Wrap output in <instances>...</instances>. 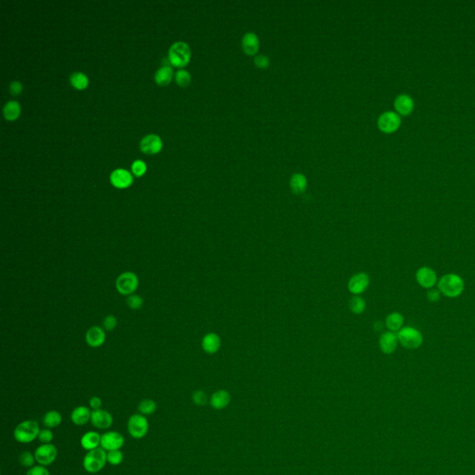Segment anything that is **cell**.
<instances>
[{
  "label": "cell",
  "instance_id": "cell-45",
  "mask_svg": "<svg viewBox=\"0 0 475 475\" xmlns=\"http://www.w3.org/2000/svg\"><path fill=\"white\" fill-rule=\"evenodd\" d=\"M382 328H383V325H382V323L381 322V321H379V322H375V324H374V330H375V331H382Z\"/></svg>",
  "mask_w": 475,
  "mask_h": 475
},
{
  "label": "cell",
  "instance_id": "cell-19",
  "mask_svg": "<svg viewBox=\"0 0 475 475\" xmlns=\"http://www.w3.org/2000/svg\"><path fill=\"white\" fill-rule=\"evenodd\" d=\"M72 424L77 426H83L91 420V411L87 407L80 406L75 407L71 414Z\"/></svg>",
  "mask_w": 475,
  "mask_h": 475
},
{
  "label": "cell",
  "instance_id": "cell-11",
  "mask_svg": "<svg viewBox=\"0 0 475 475\" xmlns=\"http://www.w3.org/2000/svg\"><path fill=\"white\" fill-rule=\"evenodd\" d=\"M124 444V436L117 432H107L102 435L101 445L104 450H120Z\"/></svg>",
  "mask_w": 475,
  "mask_h": 475
},
{
  "label": "cell",
  "instance_id": "cell-17",
  "mask_svg": "<svg viewBox=\"0 0 475 475\" xmlns=\"http://www.w3.org/2000/svg\"><path fill=\"white\" fill-rule=\"evenodd\" d=\"M105 338H106V334L103 329L97 326L90 328L86 331L85 334L86 343L91 347L102 346L105 341Z\"/></svg>",
  "mask_w": 475,
  "mask_h": 475
},
{
  "label": "cell",
  "instance_id": "cell-26",
  "mask_svg": "<svg viewBox=\"0 0 475 475\" xmlns=\"http://www.w3.org/2000/svg\"><path fill=\"white\" fill-rule=\"evenodd\" d=\"M62 417L60 412L56 410H51L45 414L43 418V424L48 429H53L62 424Z\"/></svg>",
  "mask_w": 475,
  "mask_h": 475
},
{
  "label": "cell",
  "instance_id": "cell-42",
  "mask_svg": "<svg viewBox=\"0 0 475 475\" xmlns=\"http://www.w3.org/2000/svg\"><path fill=\"white\" fill-rule=\"evenodd\" d=\"M192 400L198 406H204L207 402L206 394L203 391H196L192 395Z\"/></svg>",
  "mask_w": 475,
  "mask_h": 475
},
{
  "label": "cell",
  "instance_id": "cell-27",
  "mask_svg": "<svg viewBox=\"0 0 475 475\" xmlns=\"http://www.w3.org/2000/svg\"><path fill=\"white\" fill-rule=\"evenodd\" d=\"M173 75V71L171 67L164 66L161 67L157 72H155L154 79L156 83L161 85H166L171 81Z\"/></svg>",
  "mask_w": 475,
  "mask_h": 475
},
{
  "label": "cell",
  "instance_id": "cell-15",
  "mask_svg": "<svg viewBox=\"0 0 475 475\" xmlns=\"http://www.w3.org/2000/svg\"><path fill=\"white\" fill-rule=\"evenodd\" d=\"M260 41L258 36L252 32L246 33L241 39V48L246 55H255L259 51Z\"/></svg>",
  "mask_w": 475,
  "mask_h": 475
},
{
  "label": "cell",
  "instance_id": "cell-35",
  "mask_svg": "<svg viewBox=\"0 0 475 475\" xmlns=\"http://www.w3.org/2000/svg\"><path fill=\"white\" fill-rule=\"evenodd\" d=\"M126 304L131 309H139L143 305V299L136 294H131L126 300Z\"/></svg>",
  "mask_w": 475,
  "mask_h": 475
},
{
  "label": "cell",
  "instance_id": "cell-1",
  "mask_svg": "<svg viewBox=\"0 0 475 475\" xmlns=\"http://www.w3.org/2000/svg\"><path fill=\"white\" fill-rule=\"evenodd\" d=\"M437 289L440 290L441 294L447 298H458L459 297L465 289V282L463 279L455 273H448L442 276L438 279Z\"/></svg>",
  "mask_w": 475,
  "mask_h": 475
},
{
  "label": "cell",
  "instance_id": "cell-22",
  "mask_svg": "<svg viewBox=\"0 0 475 475\" xmlns=\"http://www.w3.org/2000/svg\"><path fill=\"white\" fill-rule=\"evenodd\" d=\"M102 435L97 432H88L84 434L81 438V445L85 450L90 451L98 448L101 445Z\"/></svg>",
  "mask_w": 475,
  "mask_h": 475
},
{
  "label": "cell",
  "instance_id": "cell-13",
  "mask_svg": "<svg viewBox=\"0 0 475 475\" xmlns=\"http://www.w3.org/2000/svg\"><path fill=\"white\" fill-rule=\"evenodd\" d=\"M398 343L399 341L397 338V334L390 331L383 332L379 340V346L382 353L385 355H391L392 353H394L397 349Z\"/></svg>",
  "mask_w": 475,
  "mask_h": 475
},
{
  "label": "cell",
  "instance_id": "cell-28",
  "mask_svg": "<svg viewBox=\"0 0 475 475\" xmlns=\"http://www.w3.org/2000/svg\"><path fill=\"white\" fill-rule=\"evenodd\" d=\"M21 112V107L17 102H9L4 106L3 114L7 120H15Z\"/></svg>",
  "mask_w": 475,
  "mask_h": 475
},
{
  "label": "cell",
  "instance_id": "cell-40",
  "mask_svg": "<svg viewBox=\"0 0 475 475\" xmlns=\"http://www.w3.org/2000/svg\"><path fill=\"white\" fill-rule=\"evenodd\" d=\"M26 475H51L49 470L45 468V466H34L28 470Z\"/></svg>",
  "mask_w": 475,
  "mask_h": 475
},
{
  "label": "cell",
  "instance_id": "cell-10",
  "mask_svg": "<svg viewBox=\"0 0 475 475\" xmlns=\"http://www.w3.org/2000/svg\"><path fill=\"white\" fill-rule=\"evenodd\" d=\"M400 117L392 112L382 114L378 119V126L384 133L394 132L400 125Z\"/></svg>",
  "mask_w": 475,
  "mask_h": 475
},
{
  "label": "cell",
  "instance_id": "cell-3",
  "mask_svg": "<svg viewBox=\"0 0 475 475\" xmlns=\"http://www.w3.org/2000/svg\"><path fill=\"white\" fill-rule=\"evenodd\" d=\"M40 433L39 426L34 421H24L17 425L14 430V438L21 444H29L38 438Z\"/></svg>",
  "mask_w": 475,
  "mask_h": 475
},
{
  "label": "cell",
  "instance_id": "cell-6",
  "mask_svg": "<svg viewBox=\"0 0 475 475\" xmlns=\"http://www.w3.org/2000/svg\"><path fill=\"white\" fill-rule=\"evenodd\" d=\"M116 289L122 295H131L138 287V278L137 276L130 271L122 273L115 282Z\"/></svg>",
  "mask_w": 475,
  "mask_h": 475
},
{
  "label": "cell",
  "instance_id": "cell-2",
  "mask_svg": "<svg viewBox=\"0 0 475 475\" xmlns=\"http://www.w3.org/2000/svg\"><path fill=\"white\" fill-rule=\"evenodd\" d=\"M399 343L406 349L414 350L420 348L424 343V334L413 327H403L397 332Z\"/></svg>",
  "mask_w": 475,
  "mask_h": 475
},
{
  "label": "cell",
  "instance_id": "cell-25",
  "mask_svg": "<svg viewBox=\"0 0 475 475\" xmlns=\"http://www.w3.org/2000/svg\"><path fill=\"white\" fill-rule=\"evenodd\" d=\"M230 401V395L225 390H219L211 397V405L216 409L224 408Z\"/></svg>",
  "mask_w": 475,
  "mask_h": 475
},
{
  "label": "cell",
  "instance_id": "cell-37",
  "mask_svg": "<svg viewBox=\"0 0 475 475\" xmlns=\"http://www.w3.org/2000/svg\"><path fill=\"white\" fill-rule=\"evenodd\" d=\"M117 319L113 316V315H109L107 316L103 321V328L104 330L106 331H114V329L116 328L117 326Z\"/></svg>",
  "mask_w": 475,
  "mask_h": 475
},
{
  "label": "cell",
  "instance_id": "cell-20",
  "mask_svg": "<svg viewBox=\"0 0 475 475\" xmlns=\"http://www.w3.org/2000/svg\"><path fill=\"white\" fill-rule=\"evenodd\" d=\"M220 345H221V339L217 333L214 332L206 334L202 341L203 349L206 352L207 354H216L219 350Z\"/></svg>",
  "mask_w": 475,
  "mask_h": 475
},
{
  "label": "cell",
  "instance_id": "cell-41",
  "mask_svg": "<svg viewBox=\"0 0 475 475\" xmlns=\"http://www.w3.org/2000/svg\"><path fill=\"white\" fill-rule=\"evenodd\" d=\"M441 292L440 290L438 289H428L427 291V294H426V297H427V300L430 302V303H437L439 300L441 299Z\"/></svg>",
  "mask_w": 475,
  "mask_h": 475
},
{
  "label": "cell",
  "instance_id": "cell-24",
  "mask_svg": "<svg viewBox=\"0 0 475 475\" xmlns=\"http://www.w3.org/2000/svg\"><path fill=\"white\" fill-rule=\"evenodd\" d=\"M404 322H405V319L401 313L392 312L386 317L385 326L390 331L398 332L403 328Z\"/></svg>",
  "mask_w": 475,
  "mask_h": 475
},
{
  "label": "cell",
  "instance_id": "cell-31",
  "mask_svg": "<svg viewBox=\"0 0 475 475\" xmlns=\"http://www.w3.org/2000/svg\"><path fill=\"white\" fill-rule=\"evenodd\" d=\"M157 409V405L152 399H144L138 405V410L143 415H152Z\"/></svg>",
  "mask_w": 475,
  "mask_h": 475
},
{
  "label": "cell",
  "instance_id": "cell-9",
  "mask_svg": "<svg viewBox=\"0 0 475 475\" xmlns=\"http://www.w3.org/2000/svg\"><path fill=\"white\" fill-rule=\"evenodd\" d=\"M58 456V450L52 444H43L35 449V460L42 466L52 464Z\"/></svg>",
  "mask_w": 475,
  "mask_h": 475
},
{
  "label": "cell",
  "instance_id": "cell-29",
  "mask_svg": "<svg viewBox=\"0 0 475 475\" xmlns=\"http://www.w3.org/2000/svg\"><path fill=\"white\" fill-rule=\"evenodd\" d=\"M70 82L77 89H83L87 85L88 79L83 72H72L70 76Z\"/></svg>",
  "mask_w": 475,
  "mask_h": 475
},
{
  "label": "cell",
  "instance_id": "cell-8",
  "mask_svg": "<svg viewBox=\"0 0 475 475\" xmlns=\"http://www.w3.org/2000/svg\"><path fill=\"white\" fill-rule=\"evenodd\" d=\"M415 279L424 289H431L438 283V276L435 270L430 267H422L416 271Z\"/></svg>",
  "mask_w": 475,
  "mask_h": 475
},
{
  "label": "cell",
  "instance_id": "cell-12",
  "mask_svg": "<svg viewBox=\"0 0 475 475\" xmlns=\"http://www.w3.org/2000/svg\"><path fill=\"white\" fill-rule=\"evenodd\" d=\"M370 286V277L368 274L360 272L352 277L348 282V289L353 294L359 295Z\"/></svg>",
  "mask_w": 475,
  "mask_h": 475
},
{
  "label": "cell",
  "instance_id": "cell-30",
  "mask_svg": "<svg viewBox=\"0 0 475 475\" xmlns=\"http://www.w3.org/2000/svg\"><path fill=\"white\" fill-rule=\"evenodd\" d=\"M349 308L355 314H357V315L362 314L366 309V302L363 298L356 295L350 300Z\"/></svg>",
  "mask_w": 475,
  "mask_h": 475
},
{
  "label": "cell",
  "instance_id": "cell-36",
  "mask_svg": "<svg viewBox=\"0 0 475 475\" xmlns=\"http://www.w3.org/2000/svg\"><path fill=\"white\" fill-rule=\"evenodd\" d=\"M254 63L257 68L268 69L269 67V64H270V61H269V57H267L265 55H257L254 59Z\"/></svg>",
  "mask_w": 475,
  "mask_h": 475
},
{
  "label": "cell",
  "instance_id": "cell-32",
  "mask_svg": "<svg viewBox=\"0 0 475 475\" xmlns=\"http://www.w3.org/2000/svg\"><path fill=\"white\" fill-rule=\"evenodd\" d=\"M124 460V455L121 450H113L107 453V461L108 463L114 466L121 464Z\"/></svg>",
  "mask_w": 475,
  "mask_h": 475
},
{
  "label": "cell",
  "instance_id": "cell-16",
  "mask_svg": "<svg viewBox=\"0 0 475 475\" xmlns=\"http://www.w3.org/2000/svg\"><path fill=\"white\" fill-rule=\"evenodd\" d=\"M162 148L161 138L156 135L146 136L140 141V150L148 154L158 153Z\"/></svg>",
  "mask_w": 475,
  "mask_h": 475
},
{
  "label": "cell",
  "instance_id": "cell-5",
  "mask_svg": "<svg viewBox=\"0 0 475 475\" xmlns=\"http://www.w3.org/2000/svg\"><path fill=\"white\" fill-rule=\"evenodd\" d=\"M168 59L176 67H183L190 59V49L184 42H176L169 50Z\"/></svg>",
  "mask_w": 475,
  "mask_h": 475
},
{
  "label": "cell",
  "instance_id": "cell-14",
  "mask_svg": "<svg viewBox=\"0 0 475 475\" xmlns=\"http://www.w3.org/2000/svg\"><path fill=\"white\" fill-rule=\"evenodd\" d=\"M91 423L94 427L98 429H109L114 424V418L112 414L103 409L93 410L91 412Z\"/></svg>",
  "mask_w": 475,
  "mask_h": 475
},
{
  "label": "cell",
  "instance_id": "cell-39",
  "mask_svg": "<svg viewBox=\"0 0 475 475\" xmlns=\"http://www.w3.org/2000/svg\"><path fill=\"white\" fill-rule=\"evenodd\" d=\"M132 171L136 176H139L143 175L146 171V165L141 160H136L132 164Z\"/></svg>",
  "mask_w": 475,
  "mask_h": 475
},
{
  "label": "cell",
  "instance_id": "cell-44",
  "mask_svg": "<svg viewBox=\"0 0 475 475\" xmlns=\"http://www.w3.org/2000/svg\"><path fill=\"white\" fill-rule=\"evenodd\" d=\"M89 406L90 407L93 409V410H98V409H101L102 406V401L100 397L98 396H93L90 400H89Z\"/></svg>",
  "mask_w": 475,
  "mask_h": 475
},
{
  "label": "cell",
  "instance_id": "cell-7",
  "mask_svg": "<svg viewBox=\"0 0 475 475\" xmlns=\"http://www.w3.org/2000/svg\"><path fill=\"white\" fill-rule=\"evenodd\" d=\"M127 430L135 439H141L149 432V422L141 414L132 415L127 423Z\"/></svg>",
  "mask_w": 475,
  "mask_h": 475
},
{
  "label": "cell",
  "instance_id": "cell-18",
  "mask_svg": "<svg viewBox=\"0 0 475 475\" xmlns=\"http://www.w3.org/2000/svg\"><path fill=\"white\" fill-rule=\"evenodd\" d=\"M133 178L131 174L124 169H116L111 175V182L113 185L119 188H124L130 186Z\"/></svg>",
  "mask_w": 475,
  "mask_h": 475
},
{
  "label": "cell",
  "instance_id": "cell-43",
  "mask_svg": "<svg viewBox=\"0 0 475 475\" xmlns=\"http://www.w3.org/2000/svg\"><path fill=\"white\" fill-rule=\"evenodd\" d=\"M21 90H22V85L19 81L11 82V85H10V91L12 95H14V96L19 95L21 93Z\"/></svg>",
  "mask_w": 475,
  "mask_h": 475
},
{
  "label": "cell",
  "instance_id": "cell-33",
  "mask_svg": "<svg viewBox=\"0 0 475 475\" xmlns=\"http://www.w3.org/2000/svg\"><path fill=\"white\" fill-rule=\"evenodd\" d=\"M19 461L23 467L32 468V467H34V464L36 460H35L34 455L32 454L31 452H29V451H24L20 455Z\"/></svg>",
  "mask_w": 475,
  "mask_h": 475
},
{
  "label": "cell",
  "instance_id": "cell-38",
  "mask_svg": "<svg viewBox=\"0 0 475 475\" xmlns=\"http://www.w3.org/2000/svg\"><path fill=\"white\" fill-rule=\"evenodd\" d=\"M53 436V433L50 429H43L40 430V433L38 434V439L43 444H51Z\"/></svg>",
  "mask_w": 475,
  "mask_h": 475
},
{
  "label": "cell",
  "instance_id": "cell-23",
  "mask_svg": "<svg viewBox=\"0 0 475 475\" xmlns=\"http://www.w3.org/2000/svg\"><path fill=\"white\" fill-rule=\"evenodd\" d=\"M413 101L407 95H400L394 101V108L399 114L407 115L413 110Z\"/></svg>",
  "mask_w": 475,
  "mask_h": 475
},
{
  "label": "cell",
  "instance_id": "cell-4",
  "mask_svg": "<svg viewBox=\"0 0 475 475\" xmlns=\"http://www.w3.org/2000/svg\"><path fill=\"white\" fill-rule=\"evenodd\" d=\"M107 462V453L102 447H98L85 456L83 466L87 473L97 474L103 469Z\"/></svg>",
  "mask_w": 475,
  "mask_h": 475
},
{
  "label": "cell",
  "instance_id": "cell-34",
  "mask_svg": "<svg viewBox=\"0 0 475 475\" xmlns=\"http://www.w3.org/2000/svg\"><path fill=\"white\" fill-rule=\"evenodd\" d=\"M191 77L188 72L185 70H180L176 73V81L180 86H187L190 83Z\"/></svg>",
  "mask_w": 475,
  "mask_h": 475
},
{
  "label": "cell",
  "instance_id": "cell-21",
  "mask_svg": "<svg viewBox=\"0 0 475 475\" xmlns=\"http://www.w3.org/2000/svg\"><path fill=\"white\" fill-rule=\"evenodd\" d=\"M289 187L294 194H302L307 188L306 176L301 173L293 174L289 179Z\"/></svg>",
  "mask_w": 475,
  "mask_h": 475
}]
</instances>
